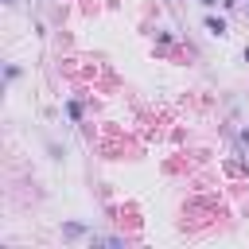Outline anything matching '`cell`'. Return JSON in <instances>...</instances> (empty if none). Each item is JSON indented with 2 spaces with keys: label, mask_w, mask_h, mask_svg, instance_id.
Instances as JSON below:
<instances>
[{
  "label": "cell",
  "mask_w": 249,
  "mask_h": 249,
  "mask_svg": "<svg viewBox=\"0 0 249 249\" xmlns=\"http://www.w3.org/2000/svg\"><path fill=\"white\" fill-rule=\"evenodd\" d=\"M198 4H202V8H214V4H222V0H198Z\"/></svg>",
  "instance_id": "obj_6"
},
{
  "label": "cell",
  "mask_w": 249,
  "mask_h": 249,
  "mask_svg": "<svg viewBox=\"0 0 249 249\" xmlns=\"http://www.w3.org/2000/svg\"><path fill=\"white\" fill-rule=\"evenodd\" d=\"M241 144H245V148H249V128H241Z\"/></svg>",
  "instance_id": "obj_5"
},
{
  "label": "cell",
  "mask_w": 249,
  "mask_h": 249,
  "mask_svg": "<svg viewBox=\"0 0 249 249\" xmlns=\"http://www.w3.org/2000/svg\"><path fill=\"white\" fill-rule=\"evenodd\" d=\"M66 117H70V121H82V105H78V101H66Z\"/></svg>",
  "instance_id": "obj_3"
},
{
  "label": "cell",
  "mask_w": 249,
  "mask_h": 249,
  "mask_svg": "<svg viewBox=\"0 0 249 249\" xmlns=\"http://www.w3.org/2000/svg\"><path fill=\"white\" fill-rule=\"evenodd\" d=\"M202 27H206V31H210V35H218V39H222V35H226V23H222V19H218V16H206V19H202Z\"/></svg>",
  "instance_id": "obj_2"
},
{
  "label": "cell",
  "mask_w": 249,
  "mask_h": 249,
  "mask_svg": "<svg viewBox=\"0 0 249 249\" xmlns=\"http://www.w3.org/2000/svg\"><path fill=\"white\" fill-rule=\"evenodd\" d=\"M4 78H8V82H16V78H19V66H16V62H8V70H4Z\"/></svg>",
  "instance_id": "obj_4"
},
{
  "label": "cell",
  "mask_w": 249,
  "mask_h": 249,
  "mask_svg": "<svg viewBox=\"0 0 249 249\" xmlns=\"http://www.w3.org/2000/svg\"><path fill=\"white\" fill-rule=\"evenodd\" d=\"M86 233H89V230H86L82 222H66V226H62V237H66V241H74V237H86Z\"/></svg>",
  "instance_id": "obj_1"
}]
</instances>
